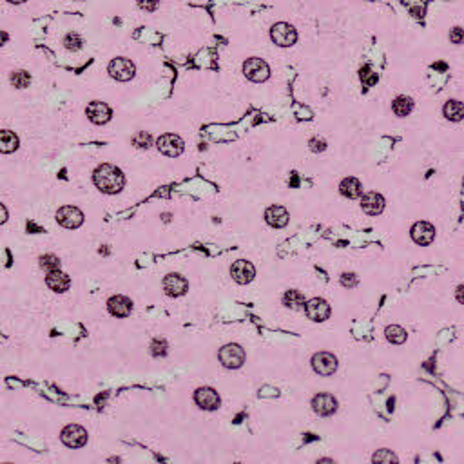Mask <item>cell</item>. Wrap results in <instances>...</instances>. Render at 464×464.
<instances>
[{
    "label": "cell",
    "mask_w": 464,
    "mask_h": 464,
    "mask_svg": "<svg viewBox=\"0 0 464 464\" xmlns=\"http://www.w3.org/2000/svg\"><path fill=\"white\" fill-rule=\"evenodd\" d=\"M93 180H95V185L105 194H116L125 185L123 172L120 171L118 167L111 165V163H102L93 174Z\"/></svg>",
    "instance_id": "6da1fadb"
},
{
    "label": "cell",
    "mask_w": 464,
    "mask_h": 464,
    "mask_svg": "<svg viewBox=\"0 0 464 464\" xmlns=\"http://www.w3.org/2000/svg\"><path fill=\"white\" fill-rule=\"evenodd\" d=\"M270 36H272L274 44L281 46V48H290L298 42V31L296 28L286 22H278L270 28Z\"/></svg>",
    "instance_id": "7a4b0ae2"
},
{
    "label": "cell",
    "mask_w": 464,
    "mask_h": 464,
    "mask_svg": "<svg viewBox=\"0 0 464 464\" xmlns=\"http://www.w3.org/2000/svg\"><path fill=\"white\" fill-rule=\"evenodd\" d=\"M218 357L225 368L236 370L245 363V350H243L239 345L230 343V345H225L222 350H219Z\"/></svg>",
    "instance_id": "3957f363"
},
{
    "label": "cell",
    "mask_w": 464,
    "mask_h": 464,
    "mask_svg": "<svg viewBox=\"0 0 464 464\" xmlns=\"http://www.w3.org/2000/svg\"><path fill=\"white\" fill-rule=\"evenodd\" d=\"M156 147H158V151L162 152V154L176 158V156H180L183 152L185 143H183V140L180 138L178 135H171V132H167V135L160 136L158 142H156Z\"/></svg>",
    "instance_id": "277c9868"
},
{
    "label": "cell",
    "mask_w": 464,
    "mask_h": 464,
    "mask_svg": "<svg viewBox=\"0 0 464 464\" xmlns=\"http://www.w3.org/2000/svg\"><path fill=\"white\" fill-rule=\"evenodd\" d=\"M60 439L68 448H82L87 443V432L78 425H68L60 432Z\"/></svg>",
    "instance_id": "5b68a950"
},
{
    "label": "cell",
    "mask_w": 464,
    "mask_h": 464,
    "mask_svg": "<svg viewBox=\"0 0 464 464\" xmlns=\"http://www.w3.org/2000/svg\"><path fill=\"white\" fill-rule=\"evenodd\" d=\"M243 73L250 82H265L270 76V69L265 60L261 58H249L243 64Z\"/></svg>",
    "instance_id": "8992f818"
},
{
    "label": "cell",
    "mask_w": 464,
    "mask_h": 464,
    "mask_svg": "<svg viewBox=\"0 0 464 464\" xmlns=\"http://www.w3.org/2000/svg\"><path fill=\"white\" fill-rule=\"evenodd\" d=\"M56 222L65 229H78L83 223V212L78 207L73 205L60 207L58 212H56Z\"/></svg>",
    "instance_id": "52a82bcc"
},
{
    "label": "cell",
    "mask_w": 464,
    "mask_h": 464,
    "mask_svg": "<svg viewBox=\"0 0 464 464\" xmlns=\"http://www.w3.org/2000/svg\"><path fill=\"white\" fill-rule=\"evenodd\" d=\"M135 64L129 58H115L109 64V75L118 82H129L135 76Z\"/></svg>",
    "instance_id": "ba28073f"
},
{
    "label": "cell",
    "mask_w": 464,
    "mask_h": 464,
    "mask_svg": "<svg viewBox=\"0 0 464 464\" xmlns=\"http://www.w3.org/2000/svg\"><path fill=\"white\" fill-rule=\"evenodd\" d=\"M230 276H232V279H234L236 283H239V285H247V283H250L254 279L256 269H254V265L250 261H247V259H238V261H234L232 267H230Z\"/></svg>",
    "instance_id": "9c48e42d"
},
{
    "label": "cell",
    "mask_w": 464,
    "mask_h": 464,
    "mask_svg": "<svg viewBox=\"0 0 464 464\" xmlns=\"http://www.w3.org/2000/svg\"><path fill=\"white\" fill-rule=\"evenodd\" d=\"M312 368L319 375H332L337 370V357L330 352H318L312 357Z\"/></svg>",
    "instance_id": "30bf717a"
},
{
    "label": "cell",
    "mask_w": 464,
    "mask_h": 464,
    "mask_svg": "<svg viewBox=\"0 0 464 464\" xmlns=\"http://www.w3.org/2000/svg\"><path fill=\"white\" fill-rule=\"evenodd\" d=\"M305 312H306V316H308V319H312V321H316V323H321V321H326V319H328L330 305L325 301V299L314 298V299H310V301H306Z\"/></svg>",
    "instance_id": "8fae6325"
},
{
    "label": "cell",
    "mask_w": 464,
    "mask_h": 464,
    "mask_svg": "<svg viewBox=\"0 0 464 464\" xmlns=\"http://www.w3.org/2000/svg\"><path fill=\"white\" fill-rule=\"evenodd\" d=\"M163 290H165L167 296H171V298H180V296H183V294L189 290V283H187V279L183 278V276H180V274H169V276H165V279H163Z\"/></svg>",
    "instance_id": "7c38bea8"
},
{
    "label": "cell",
    "mask_w": 464,
    "mask_h": 464,
    "mask_svg": "<svg viewBox=\"0 0 464 464\" xmlns=\"http://www.w3.org/2000/svg\"><path fill=\"white\" fill-rule=\"evenodd\" d=\"M410 234L417 245H430L435 238V227L428 222H417L410 230Z\"/></svg>",
    "instance_id": "4fadbf2b"
},
{
    "label": "cell",
    "mask_w": 464,
    "mask_h": 464,
    "mask_svg": "<svg viewBox=\"0 0 464 464\" xmlns=\"http://www.w3.org/2000/svg\"><path fill=\"white\" fill-rule=\"evenodd\" d=\"M194 401L196 405L203 410H216L219 406V395L216 390L209 388V386H202L194 392Z\"/></svg>",
    "instance_id": "5bb4252c"
},
{
    "label": "cell",
    "mask_w": 464,
    "mask_h": 464,
    "mask_svg": "<svg viewBox=\"0 0 464 464\" xmlns=\"http://www.w3.org/2000/svg\"><path fill=\"white\" fill-rule=\"evenodd\" d=\"M312 408L318 415H332L337 410V399L330 393H318V395L312 399Z\"/></svg>",
    "instance_id": "9a60e30c"
},
{
    "label": "cell",
    "mask_w": 464,
    "mask_h": 464,
    "mask_svg": "<svg viewBox=\"0 0 464 464\" xmlns=\"http://www.w3.org/2000/svg\"><path fill=\"white\" fill-rule=\"evenodd\" d=\"M289 218H290L289 210L281 205H272L265 210L267 223H269L270 227H274V229H283V227H286Z\"/></svg>",
    "instance_id": "2e32d148"
},
{
    "label": "cell",
    "mask_w": 464,
    "mask_h": 464,
    "mask_svg": "<svg viewBox=\"0 0 464 464\" xmlns=\"http://www.w3.org/2000/svg\"><path fill=\"white\" fill-rule=\"evenodd\" d=\"M87 116L93 123L96 125H102V123H107L111 120V107L107 103L103 102H91L87 105Z\"/></svg>",
    "instance_id": "e0dca14e"
},
{
    "label": "cell",
    "mask_w": 464,
    "mask_h": 464,
    "mask_svg": "<svg viewBox=\"0 0 464 464\" xmlns=\"http://www.w3.org/2000/svg\"><path fill=\"white\" fill-rule=\"evenodd\" d=\"M107 308L116 318H127L132 310V301L127 296H113L107 301Z\"/></svg>",
    "instance_id": "ac0fdd59"
},
{
    "label": "cell",
    "mask_w": 464,
    "mask_h": 464,
    "mask_svg": "<svg viewBox=\"0 0 464 464\" xmlns=\"http://www.w3.org/2000/svg\"><path fill=\"white\" fill-rule=\"evenodd\" d=\"M361 207L366 214L377 216V214H381L383 209H385V198H383L379 192H366L361 200Z\"/></svg>",
    "instance_id": "d6986e66"
},
{
    "label": "cell",
    "mask_w": 464,
    "mask_h": 464,
    "mask_svg": "<svg viewBox=\"0 0 464 464\" xmlns=\"http://www.w3.org/2000/svg\"><path fill=\"white\" fill-rule=\"evenodd\" d=\"M46 285L53 292H65L71 286V279H69L68 274L60 272V270H53V272H48V276H46Z\"/></svg>",
    "instance_id": "ffe728a7"
},
{
    "label": "cell",
    "mask_w": 464,
    "mask_h": 464,
    "mask_svg": "<svg viewBox=\"0 0 464 464\" xmlns=\"http://www.w3.org/2000/svg\"><path fill=\"white\" fill-rule=\"evenodd\" d=\"M339 191H341L343 196H346V198L350 200H356L361 196L363 192V185L361 182L357 178H352V176H348V178H345L341 183H339Z\"/></svg>",
    "instance_id": "44dd1931"
},
{
    "label": "cell",
    "mask_w": 464,
    "mask_h": 464,
    "mask_svg": "<svg viewBox=\"0 0 464 464\" xmlns=\"http://www.w3.org/2000/svg\"><path fill=\"white\" fill-rule=\"evenodd\" d=\"M18 149V138H16L15 132L11 131H2L0 132V151L4 154H9V152L16 151Z\"/></svg>",
    "instance_id": "7402d4cb"
},
{
    "label": "cell",
    "mask_w": 464,
    "mask_h": 464,
    "mask_svg": "<svg viewBox=\"0 0 464 464\" xmlns=\"http://www.w3.org/2000/svg\"><path fill=\"white\" fill-rule=\"evenodd\" d=\"M445 116L452 122H460L464 118V103L457 100H450L445 105Z\"/></svg>",
    "instance_id": "603a6c76"
},
{
    "label": "cell",
    "mask_w": 464,
    "mask_h": 464,
    "mask_svg": "<svg viewBox=\"0 0 464 464\" xmlns=\"http://www.w3.org/2000/svg\"><path fill=\"white\" fill-rule=\"evenodd\" d=\"M385 336H386V339H388L390 343H393V345H403V343L406 341L408 334H406V330L403 328V326L390 325V326H386Z\"/></svg>",
    "instance_id": "cb8c5ba5"
},
{
    "label": "cell",
    "mask_w": 464,
    "mask_h": 464,
    "mask_svg": "<svg viewBox=\"0 0 464 464\" xmlns=\"http://www.w3.org/2000/svg\"><path fill=\"white\" fill-rule=\"evenodd\" d=\"M393 113H395L397 116H408L410 113H412L413 109V102L412 98H408V96H397L395 100H393V105H392Z\"/></svg>",
    "instance_id": "d4e9b609"
},
{
    "label": "cell",
    "mask_w": 464,
    "mask_h": 464,
    "mask_svg": "<svg viewBox=\"0 0 464 464\" xmlns=\"http://www.w3.org/2000/svg\"><path fill=\"white\" fill-rule=\"evenodd\" d=\"M283 303L292 310H299L306 305L305 296H303L301 292H298V290H289V292L283 296Z\"/></svg>",
    "instance_id": "484cf974"
},
{
    "label": "cell",
    "mask_w": 464,
    "mask_h": 464,
    "mask_svg": "<svg viewBox=\"0 0 464 464\" xmlns=\"http://www.w3.org/2000/svg\"><path fill=\"white\" fill-rule=\"evenodd\" d=\"M11 83L16 89H26L31 83V76L26 71H13L11 73Z\"/></svg>",
    "instance_id": "4316f807"
},
{
    "label": "cell",
    "mask_w": 464,
    "mask_h": 464,
    "mask_svg": "<svg viewBox=\"0 0 464 464\" xmlns=\"http://www.w3.org/2000/svg\"><path fill=\"white\" fill-rule=\"evenodd\" d=\"M132 145L138 147V149H149V147L152 145L151 135H149V132H145V131L136 132V135L132 136Z\"/></svg>",
    "instance_id": "83f0119b"
},
{
    "label": "cell",
    "mask_w": 464,
    "mask_h": 464,
    "mask_svg": "<svg viewBox=\"0 0 464 464\" xmlns=\"http://www.w3.org/2000/svg\"><path fill=\"white\" fill-rule=\"evenodd\" d=\"M40 267L48 272H53V270H60V259L53 254H46L40 258Z\"/></svg>",
    "instance_id": "f1b7e54d"
},
{
    "label": "cell",
    "mask_w": 464,
    "mask_h": 464,
    "mask_svg": "<svg viewBox=\"0 0 464 464\" xmlns=\"http://www.w3.org/2000/svg\"><path fill=\"white\" fill-rule=\"evenodd\" d=\"M64 46L69 51H78L82 48V38H80L78 33H68L64 38Z\"/></svg>",
    "instance_id": "f546056e"
},
{
    "label": "cell",
    "mask_w": 464,
    "mask_h": 464,
    "mask_svg": "<svg viewBox=\"0 0 464 464\" xmlns=\"http://www.w3.org/2000/svg\"><path fill=\"white\" fill-rule=\"evenodd\" d=\"M372 460L373 462H397V457L390 450H379L377 453H373Z\"/></svg>",
    "instance_id": "4dcf8cb0"
},
{
    "label": "cell",
    "mask_w": 464,
    "mask_h": 464,
    "mask_svg": "<svg viewBox=\"0 0 464 464\" xmlns=\"http://www.w3.org/2000/svg\"><path fill=\"white\" fill-rule=\"evenodd\" d=\"M361 80L366 87H372V85H375V82H377V75L370 71L368 65H365V68L361 69Z\"/></svg>",
    "instance_id": "1f68e13d"
},
{
    "label": "cell",
    "mask_w": 464,
    "mask_h": 464,
    "mask_svg": "<svg viewBox=\"0 0 464 464\" xmlns=\"http://www.w3.org/2000/svg\"><path fill=\"white\" fill-rule=\"evenodd\" d=\"M450 42L452 44H462L464 42V29L462 28H453L452 31H450Z\"/></svg>",
    "instance_id": "d6a6232c"
},
{
    "label": "cell",
    "mask_w": 464,
    "mask_h": 464,
    "mask_svg": "<svg viewBox=\"0 0 464 464\" xmlns=\"http://www.w3.org/2000/svg\"><path fill=\"white\" fill-rule=\"evenodd\" d=\"M152 353H154L156 357L165 356L167 353V343L163 341V339H156V341L152 343Z\"/></svg>",
    "instance_id": "836d02e7"
},
{
    "label": "cell",
    "mask_w": 464,
    "mask_h": 464,
    "mask_svg": "<svg viewBox=\"0 0 464 464\" xmlns=\"http://www.w3.org/2000/svg\"><path fill=\"white\" fill-rule=\"evenodd\" d=\"M136 2H138L140 8L145 9V11H154L160 4V0H136Z\"/></svg>",
    "instance_id": "e575fe53"
},
{
    "label": "cell",
    "mask_w": 464,
    "mask_h": 464,
    "mask_svg": "<svg viewBox=\"0 0 464 464\" xmlns=\"http://www.w3.org/2000/svg\"><path fill=\"white\" fill-rule=\"evenodd\" d=\"M341 283L345 286H356L357 285V278L353 274H343L341 276Z\"/></svg>",
    "instance_id": "d590c367"
},
{
    "label": "cell",
    "mask_w": 464,
    "mask_h": 464,
    "mask_svg": "<svg viewBox=\"0 0 464 464\" xmlns=\"http://www.w3.org/2000/svg\"><path fill=\"white\" fill-rule=\"evenodd\" d=\"M455 298H457V301H459V303H462V305H464V285H460L459 289H457V292H455Z\"/></svg>",
    "instance_id": "8d00e7d4"
},
{
    "label": "cell",
    "mask_w": 464,
    "mask_h": 464,
    "mask_svg": "<svg viewBox=\"0 0 464 464\" xmlns=\"http://www.w3.org/2000/svg\"><path fill=\"white\" fill-rule=\"evenodd\" d=\"M8 219V210H6V205H0V223H6Z\"/></svg>",
    "instance_id": "74e56055"
},
{
    "label": "cell",
    "mask_w": 464,
    "mask_h": 464,
    "mask_svg": "<svg viewBox=\"0 0 464 464\" xmlns=\"http://www.w3.org/2000/svg\"><path fill=\"white\" fill-rule=\"evenodd\" d=\"M8 2H11V4H22V2H26V0H8Z\"/></svg>",
    "instance_id": "f35d334b"
}]
</instances>
